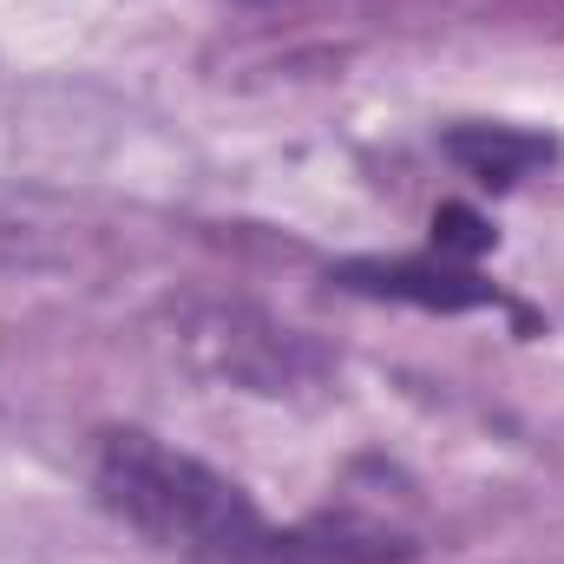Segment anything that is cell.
Listing matches in <instances>:
<instances>
[{
	"label": "cell",
	"instance_id": "3",
	"mask_svg": "<svg viewBox=\"0 0 564 564\" xmlns=\"http://www.w3.org/2000/svg\"><path fill=\"white\" fill-rule=\"evenodd\" d=\"M446 151H453L479 184H519L532 164L552 158V139H539V132H512V126H466V132L446 139Z\"/></svg>",
	"mask_w": 564,
	"mask_h": 564
},
{
	"label": "cell",
	"instance_id": "2",
	"mask_svg": "<svg viewBox=\"0 0 564 564\" xmlns=\"http://www.w3.org/2000/svg\"><path fill=\"white\" fill-rule=\"evenodd\" d=\"M341 282H348V289H368V295H394V302L446 308V315L499 302V289H492V282H479L473 263L440 257V250H433V257H408V263H348Z\"/></svg>",
	"mask_w": 564,
	"mask_h": 564
},
{
	"label": "cell",
	"instance_id": "4",
	"mask_svg": "<svg viewBox=\"0 0 564 564\" xmlns=\"http://www.w3.org/2000/svg\"><path fill=\"white\" fill-rule=\"evenodd\" d=\"M486 243H492V230H486L479 210H466V204H440V217H433V250H440V257L473 263Z\"/></svg>",
	"mask_w": 564,
	"mask_h": 564
},
{
	"label": "cell",
	"instance_id": "1",
	"mask_svg": "<svg viewBox=\"0 0 564 564\" xmlns=\"http://www.w3.org/2000/svg\"><path fill=\"white\" fill-rule=\"evenodd\" d=\"M99 506L126 519L139 539L184 564H388L408 545L348 525H295L282 532L263 506L224 479L217 466L151 440V433H106L99 446Z\"/></svg>",
	"mask_w": 564,
	"mask_h": 564
}]
</instances>
